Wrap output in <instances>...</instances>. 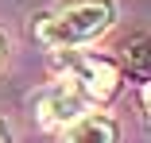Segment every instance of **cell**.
I'll return each instance as SVG.
<instances>
[{
	"mask_svg": "<svg viewBox=\"0 0 151 143\" xmlns=\"http://www.w3.org/2000/svg\"><path fill=\"white\" fill-rule=\"evenodd\" d=\"M78 85V93L89 97V101H109L116 93V85H120V70L109 62V58H81L74 66V77Z\"/></svg>",
	"mask_w": 151,
	"mask_h": 143,
	"instance_id": "7a4b0ae2",
	"label": "cell"
},
{
	"mask_svg": "<svg viewBox=\"0 0 151 143\" xmlns=\"http://www.w3.org/2000/svg\"><path fill=\"white\" fill-rule=\"evenodd\" d=\"M81 104H85V97L78 93V85H74V81H58L54 89L43 97V104H39V116H43V124H47V128L74 124V120L81 116Z\"/></svg>",
	"mask_w": 151,
	"mask_h": 143,
	"instance_id": "3957f363",
	"label": "cell"
},
{
	"mask_svg": "<svg viewBox=\"0 0 151 143\" xmlns=\"http://www.w3.org/2000/svg\"><path fill=\"white\" fill-rule=\"evenodd\" d=\"M109 23H112L109 0H70L35 27V39L47 50H74L81 43H93L97 35H105Z\"/></svg>",
	"mask_w": 151,
	"mask_h": 143,
	"instance_id": "6da1fadb",
	"label": "cell"
},
{
	"mask_svg": "<svg viewBox=\"0 0 151 143\" xmlns=\"http://www.w3.org/2000/svg\"><path fill=\"white\" fill-rule=\"evenodd\" d=\"M62 143H116V124L109 116H78L66 128Z\"/></svg>",
	"mask_w": 151,
	"mask_h": 143,
	"instance_id": "277c9868",
	"label": "cell"
}]
</instances>
